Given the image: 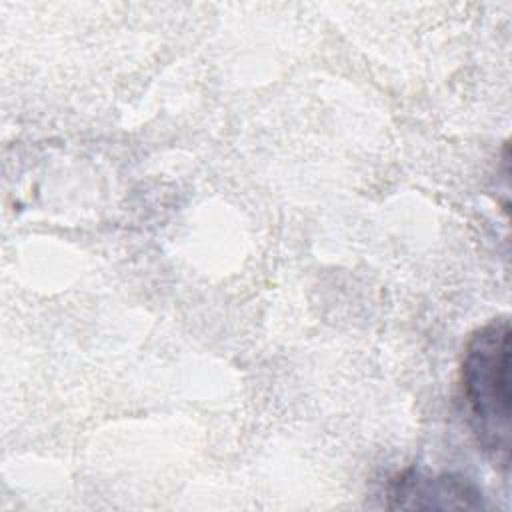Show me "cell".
<instances>
[{"label": "cell", "instance_id": "obj_1", "mask_svg": "<svg viewBox=\"0 0 512 512\" xmlns=\"http://www.w3.org/2000/svg\"><path fill=\"white\" fill-rule=\"evenodd\" d=\"M460 392L478 446L500 466L510 454V322L492 318L476 328L460 362Z\"/></svg>", "mask_w": 512, "mask_h": 512}, {"label": "cell", "instance_id": "obj_2", "mask_svg": "<svg viewBox=\"0 0 512 512\" xmlns=\"http://www.w3.org/2000/svg\"><path fill=\"white\" fill-rule=\"evenodd\" d=\"M390 508L448 510V508H482V492L456 474H426L406 470L388 484Z\"/></svg>", "mask_w": 512, "mask_h": 512}]
</instances>
